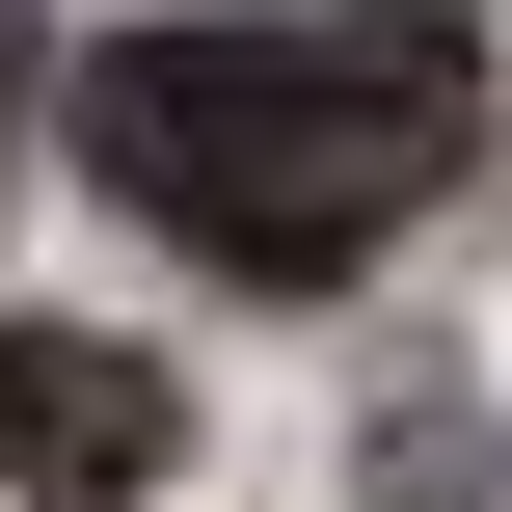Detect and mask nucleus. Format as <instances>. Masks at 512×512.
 I'll return each mask as SVG.
<instances>
[{"label":"nucleus","instance_id":"3","mask_svg":"<svg viewBox=\"0 0 512 512\" xmlns=\"http://www.w3.org/2000/svg\"><path fill=\"white\" fill-rule=\"evenodd\" d=\"M378 512H486V405H405L378 432Z\"/></svg>","mask_w":512,"mask_h":512},{"label":"nucleus","instance_id":"1","mask_svg":"<svg viewBox=\"0 0 512 512\" xmlns=\"http://www.w3.org/2000/svg\"><path fill=\"white\" fill-rule=\"evenodd\" d=\"M54 108L216 297H351L486 162V27L459 0H189V27H108Z\"/></svg>","mask_w":512,"mask_h":512},{"label":"nucleus","instance_id":"2","mask_svg":"<svg viewBox=\"0 0 512 512\" xmlns=\"http://www.w3.org/2000/svg\"><path fill=\"white\" fill-rule=\"evenodd\" d=\"M162 459H189V378H162V351L0 324V486H27V512H162Z\"/></svg>","mask_w":512,"mask_h":512},{"label":"nucleus","instance_id":"4","mask_svg":"<svg viewBox=\"0 0 512 512\" xmlns=\"http://www.w3.org/2000/svg\"><path fill=\"white\" fill-rule=\"evenodd\" d=\"M0 189H27V0H0Z\"/></svg>","mask_w":512,"mask_h":512}]
</instances>
